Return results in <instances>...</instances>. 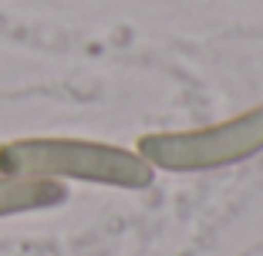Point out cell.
I'll list each match as a JSON object with an SVG mask.
<instances>
[{
	"label": "cell",
	"mask_w": 263,
	"mask_h": 256,
	"mask_svg": "<svg viewBox=\"0 0 263 256\" xmlns=\"http://www.w3.org/2000/svg\"><path fill=\"white\" fill-rule=\"evenodd\" d=\"M7 175L34 179H81L115 189H148L155 169L132 148L81 139H24L0 148Z\"/></svg>",
	"instance_id": "6da1fadb"
},
{
	"label": "cell",
	"mask_w": 263,
	"mask_h": 256,
	"mask_svg": "<svg viewBox=\"0 0 263 256\" xmlns=\"http://www.w3.org/2000/svg\"><path fill=\"white\" fill-rule=\"evenodd\" d=\"M135 152L152 169L165 172H209L236 165L263 152V105L206 128L142 135Z\"/></svg>",
	"instance_id": "7a4b0ae2"
},
{
	"label": "cell",
	"mask_w": 263,
	"mask_h": 256,
	"mask_svg": "<svg viewBox=\"0 0 263 256\" xmlns=\"http://www.w3.org/2000/svg\"><path fill=\"white\" fill-rule=\"evenodd\" d=\"M68 199V189L54 179L34 175H0V216H17L31 209L61 206Z\"/></svg>",
	"instance_id": "3957f363"
},
{
	"label": "cell",
	"mask_w": 263,
	"mask_h": 256,
	"mask_svg": "<svg viewBox=\"0 0 263 256\" xmlns=\"http://www.w3.org/2000/svg\"><path fill=\"white\" fill-rule=\"evenodd\" d=\"M0 175H7V169H4V162H0Z\"/></svg>",
	"instance_id": "277c9868"
}]
</instances>
